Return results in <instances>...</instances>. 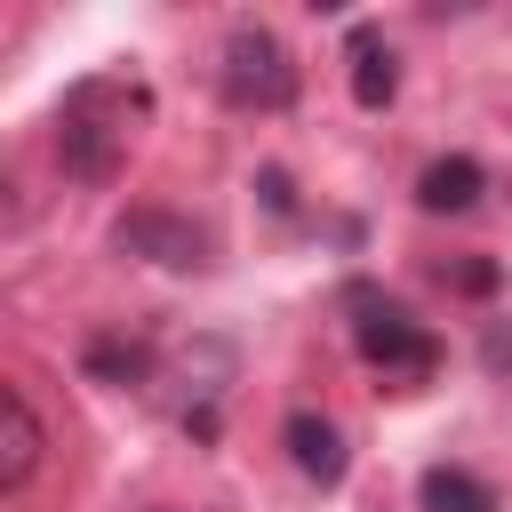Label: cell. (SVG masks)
I'll use <instances>...</instances> for the list:
<instances>
[{
  "instance_id": "1",
  "label": "cell",
  "mask_w": 512,
  "mask_h": 512,
  "mask_svg": "<svg viewBox=\"0 0 512 512\" xmlns=\"http://www.w3.org/2000/svg\"><path fill=\"white\" fill-rule=\"evenodd\" d=\"M136 120H144V96L120 88V80H88L64 96L56 112V160L80 176V184H112L128 144H136Z\"/></svg>"
},
{
  "instance_id": "2",
  "label": "cell",
  "mask_w": 512,
  "mask_h": 512,
  "mask_svg": "<svg viewBox=\"0 0 512 512\" xmlns=\"http://www.w3.org/2000/svg\"><path fill=\"white\" fill-rule=\"evenodd\" d=\"M344 304H352V344H360V360H368V368H384V376H432L440 344H432V328H424L400 296L352 288Z\"/></svg>"
},
{
  "instance_id": "3",
  "label": "cell",
  "mask_w": 512,
  "mask_h": 512,
  "mask_svg": "<svg viewBox=\"0 0 512 512\" xmlns=\"http://www.w3.org/2000/svg\"><path fill=\"white\" fill-rule=\"evenodd\" d=\"M216 80H224V104L240 112H280L296 96V56L264 32V24H232L224 32V56H216Z\"/></svg>"
},
{
  "instance_id": "4",
  "label": "cell",
  "mask_w": 512,
  "mask_h": 512,
  "mask_svg": "<svg viewBox=\"0 0 512 512\" xmlns=\"http://www.w3.org/2000/svg\"><path fill=\"white\" fill-rule=\"evenodd\" d=\"M112 240H120L128 256L168 264V272H200V264H208V232L184 224V216H168V208H128V216L112 224Z\"/></svg>"
},
{
  "instance_id": "5",
  "label": "cell",
  "mask_w": 512,
  "mask_h": 512,
  "mask_svg": "<svg viewBox=\"0 0 512 512\" xmlns=\"http://www.w3.org/2000/svg\"><path fill=\"white\" fill-rule=\"evenodd\" d=\"M280 440H288V464H296L304 480H320V488H336V480H344V464H352L344 432H336L328 416H312V408H296V416L280 424Z\"/></svg>"
},
{
  "instance_id": "6",
  "label": "cell",
  "mask_w": 512,
  "mask_h": 512,
  "mask_svg": "<svg viewBox=\"0 0 512 512\" xmlns=\"http://www.w3.org/2000/svg\"><path fill=\"white\" fill-rule=\"evenodd\" d=\"M480 192H488V176H480L472 152H448V160H432L416 176V208L424 216H464V208H480Z\"/></svg>"
},
{
  "instance_id": "7",
  "label": "cell",
  "mask_w": 512,
  "mask_h": 512,
  "mask_svg": "<svg viewBox=\"0 0 512 512\" xmlns=\"http://www.w3.org/2000/svg\"><path fill=\"white\" fill-rule=\"evenodd\" d=\"M40 464V416L24 408V392H0V488H24Z\"/></svg>"
},
{
  "instance_id": "8",
  "label": "cell",
  "mask_w": 512,
  "mask_h": 512,
  "mask_svg": "<svg viewBox=\"0 0 512 512\" xmlns=\"http://www.w3.org/2000/svg\"><path fill=\"white\" fill-rule=\"evenodd\" d=\"M392 88H400V56L384 48V32H376V24H360V32H352V96H360L368 112H384V104H392Z\"/></svg>"
},
{
  "instance_id": "9",
  "label": "cell",
  "mask_w": 512,
  "mask_h": 512,
  "mask_svg": "<svg viewBox=\"0 0 512 512\" xmlns=\"http://www.w3.org/2000/svg\"><path fill=\"white\" fill-rule=\"evenodd\" d=\"M424 512H496V496H488V480H472L456 464H432L424 472Z\"/></svg>"
},
{
  "instance_id": "10",
  "label": "cell",
  "mask_w": 512,
  "mask_h": 512,
  "mask_svg": "<svg viewBox=\"0 0 512 512\" xmlns=\"http://www.w3.org/2000/svg\"><path fill=\"white\" fill-rule=\"evenodd\" d=\"M88 368H96V376H112V384H128V392H136V384H144V376H152V352H144V344H136V336H96V344H88Z\"/></svg>"
},
{
  "instance_id": "11",
  "label": "cell",
  "mask_w": 512,
  "mask_h": 512,
  "mask_svg": "<svg viewBox=\"0 0 512 512\" xmlns=\"http://www.w3.org/2000/svg\"><path fill=\"white\" fill-rule=\"evenodd\" d=\"M440 280L464 288V296H488V288H496V264H440Z\"/></svg>"
},
{
  "instance_id": "12",
  "label": "cell",
  "mask_w": 512,
  "mask_h": 512,
  "mask_svg": "<svg viewBox=\"0 0 512 512\" xmlns=\"http://www.w3.org/2000/svg\"><path fill=\"white\" fill-rule=\"evenodd\" d=\"M488 368H512V336H504V328L488 336Z\"/></svg>"
}]
</instances>
